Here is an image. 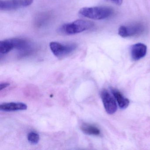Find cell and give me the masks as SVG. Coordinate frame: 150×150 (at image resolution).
<instances>
[{
  "label": "cell",
  "mask_w": 150,
  "mask_h": 150,
  "mask_svg": "<svg viewBox=\"0 0 150 150\" xmlns=\"http://www.w3.org/2000/svg\"><path fill=\"white\" fill-rule=\"evenodd\" d=\"M30 43L26 39L14 38L6 39L0 42V52L6 54L14 49L27 50L29 49Z\"/></svg>",
  "instance_id": "cell-3"
},
{
  "label": "cell",
  "mask_w": 150,
  "mask_h": 150,
  "mask_svg": "<svg viewBox=\"0 0 150 150\" xmlns=\"http://www.w3.org/2000/svg\"><path fill=\"white\" fill-rule=\"evenodd\" d=\"M10 84L8 82H4V83H1L0 84V90L1 91L2 89L8 87L9 86Z\"/></svg>",
  "instance_id": "cell-13"
},
{
  "label": "cell",
  "mask_w": 150,
  "mask_h": 150,
  "mask_svg": "<svg viewBox=\"0 0 150 150\" xmlns=\"http://www.w3.org/2000/svg\"><path fill=\"white\" fill-rule=\"evenodd\" d=\"M81 129L84 133L87 135L98 136L100 134V130L97 127L89 124H83Z\"/></svg>",
  "instance_id": "cell-11"
},
{
  "label": "cell",
  "mask_w": 150,
  "mask_h": 150,
  "mask_svg": "<svg viewBox=\"0 0 150 150\" xmlns=\"http://www.w3.org/2000/svg\"><path fill=\"white\" fill-rule=\"evenodd\" d=\"M28 139L29 142L33 144H37L40 140L39 134L35 132H29L28 135Z\"/></svg>",
  "instance_id": "cell-12"
},
{
  "label": "cell",
  "mask_w": 150,
  "mask_h": 150,
  "mask_svg": "<svg viewBox=\"0 0 150 150\" xmlns=\"http://www.w3.org/2000/svg\"><path fill=\"white\" fill-rule=\"evenodd\" d=\"M112 93L121 108H126L129 104V101L121 93L115 89H112Z\"/></svg>",
  "instance_id": "cell-10"
},
{
  "label": "cell",
  "mask_w": 150,
  "mask_h": 150,
  "mask_svg": "<svg viewBox=\"0 0 150 150\" xmlns=\"http://www.w3.org/2000/svg\"><path fill=\"white\" fill-rule=\"evenodd\" d=\"M93 26L94 23L91 22L82 20H77L61 26L59 29V32L64 35H75L88 30Z\"/></svg>",
  "instance_id": "cell-2"
},
{
  "label": "cell",
  "mask_w": 150,
  "mask_h": 150,
  "mask_svg": "<svg viewBox=\"0 0 150 150\" xmlns=\"http://www.w3.org/2000/svg\"><path fill=\"white\" fill-rule=\"evenodd\" d=\"M112 2L115 4L116 5L120 6L122 4L123 0H110Z\"/></svg>",
  "instance_id": "cell-14"
},
{
  "label": "cell",
  "mask_w": 150,
  "mask_h": 150,
  "mask_svg": "<svg viewBox=\"0 0 150 150\" xmlns=\"http://www.w3.org/2000/svg\"><path fill=\"white\" fill-rule=\"evenodd\" d=\"M34 0H0V9L4 11L16 10L30 6Z\"/></svg>",
  "instance_id": "cell-6"
},
{
  "label": "cell",
  "mask_w": 150,
  "mask_h": 150,
  "mask_svg": "<svg viewBox=\"0 0 150 150\" xmlns=\"http://www.w3.org/2000/svg\"><path fill=\"white\" fill-rule=\"evenodd\" d=\"M101 97L106 112L110 115L114 114L117 110V105L115 99L105 89L102 91Z\"/></svg>",
  "instance_id": "cell-7"
},
{
  "label": "cell",
  "mask_w": 150,
  "mask_h": 150,
  "mask_svg": "<svg viewBox=\"0 0 150 150\" xmlns=\"http://www.w3.org/2000/svg\"><path fill=\"white\" fill-rule=\"evenodd\" d=\"M79 13L86 18L94 20L107 19L112 15L113 10L108 7H93L81 8Z\"/></svg>",
  "instance_id": "cell-1"
},
{
  "label": "cell",
  "mask_w": 150,
  "mask_h": 150,
  "mask_svg": "<svg viewBox=\"0 0 150 150\" xmlns=\"http://www.w3.org/2000/svg\"><path fill=\"white\" fill-rule=\"evenodd\" d=\"M50 48L53 54L57 57H61L71 53L77 48L75 44H63L58 42H51Z\"/></svg>",
  "instance_id": "cell-4"
},
{
  "label": "cell",
  "mask_w": 150,
  "mask_h": 150,
  "mask_svg": "<svg viewBox=\"0 0 150 150\" xmlns=\"http://www.w3.org/2000/svg\"><path fill=\"white\" fill-rule=\"evenodd\" d=\"M27 108V105L23 103H7L1 104L0 110L5 112H10L25 110Z\"/></svg>",
  "instance_id": "cell-9"
},
{
  "label": "cell",
  "mask_w": 150,
  "mask_h": 150,
  "mask_svg": "<svg viewBox=\"0 0 150 150\" xmlns=\"http://www.w3.org/2000/svg\"><path fill=\"white\" fill-rule=\"evenodd\" d=\"M147 52V47L143 43H137L133 45L131 48L130 53L132 58L135 61H137L144 58Z\"/></svg>",
  "instance_id": "cell-8"
},
{
  "label": "cell",
  "mask_w": 150,
  "mask_h": 150,
  "mask_svg": "<svg viewBox=\"0 0 150 150\" xmlns=\"http://www.w3.org/2000/svg\"><path fill=\"white\" fill-rule=\"evenodd\" d=\"M145 28L140 23H135L128 26H122L118 30V35L124 38L136 36L141 35L144 31Z\"/></svg>",
  "instance_id": "cell-5"
}]
</instances>
